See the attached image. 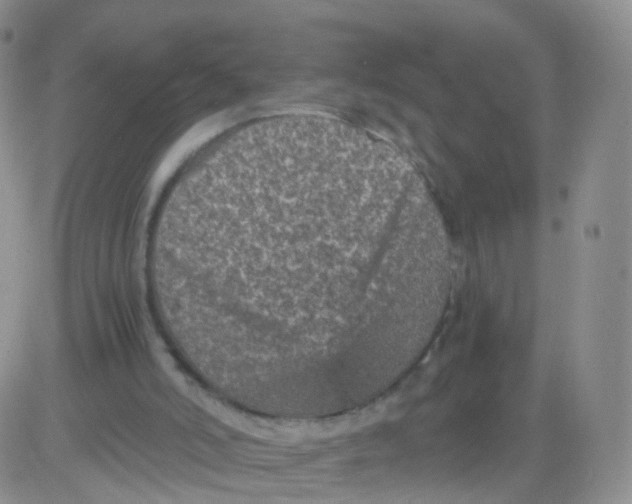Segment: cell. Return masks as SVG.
I'll list each match as a JSON object with an SVG mask.
<instances>
[{
  "mask_svg": "<svg viewBox=\"0 0 632 504\" xmlns=\"http://www.w3.org/2000/svg\"><path fill=\"white\" fill-rule=\"evenodd\" d=\"M372 201L325 179L246 178L182 215L172 254L217 323L241 349L295 346L350 331L365 244L381 232Z\"/></svg>",
  "mask_w": 632,
  "mask_h": 504,
  "instance_id": "cell-1",
  "label": "cell"
}]
</instances>
